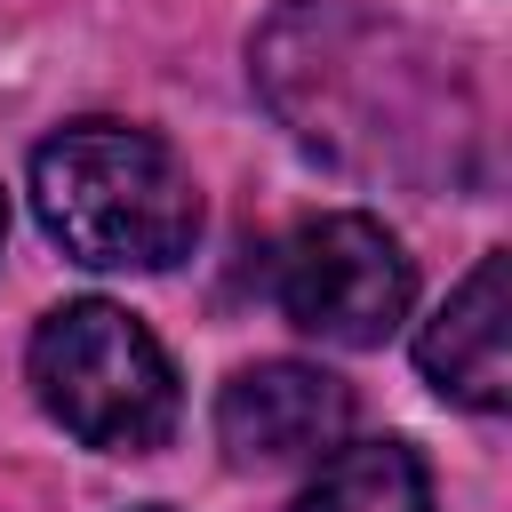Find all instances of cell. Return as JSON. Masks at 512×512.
<instances>
[{
    "instance_id": "cell-6",
    "label": "cell",
    "mask_w": 512,
    "mask_h": 512,
    "mask_svg": "<svg viewBox=\"0 0 512 512\" xmlns=\"http://www.w3.org/2000/svg\"><path fill=\"white\" fill-rule=\"evenodd\" d=\"M288 512H432V472L408 440H344Z\"/></svg>"
},
{
    "instance_id": "cell-5",
    "label": "cell",
    "mask_w": 512,
    "mask_h": 512,
    "mask_svg": "<svg viewBox=\"0 0 512 512\" xmlns=\"http://www.w3.org/2000/svg\"><path fill=\"white\" fill-rule=\"evenodd\" d=\"M416 360L448 400H464L480 416H496L512 400V256L504 248H488L464 272V288L424 320Z\"/></svg>"
},
{
    "instance_id": "cell-7",
    "label": "cell",
    "mask_w": 512,
    "mask_h": 512,
    "mask_svg": "<svg viewBox=\"0 0 512 512\" xmlns=\"http://www.w3.org/2000/svg\"><path fill=\"white\" fill-rule=\"evenodd\" d=\"M0 232H8V208H0Z\"/></svg>"
},
{
    "instance_id": "cell-4",
    "label": "cell",
    "mask_w": 512,
    "mask_h": 512,
    "mask_svg": "<svg viewBox=\"0 0 512 512\" xmlns=\"http://www.w3.org/2000/svg\"><path fill=\"white\" fill-rule=\"evenodd\" d=\"M352 432V392L312 360H256L216 392V440L232 464H320Z\"/></svg>"
},
{
    "instance_id": "cell-1",
    "label": "cell",
    "mask_w": 512,
    "mask_h": 512,
    "mask_svg": "<svg viewBox=\"0 0 512 512\" xmlns=\"http://www.w3.org/2000/svg\"><path fill=\"white\" fill-rule=\"evenodd\" d=\"M32 208L72 264L168 272L200 240L192 168L128 120H72L32 152Z\"/></svg>"
},
{
    "instance_id": "cell-3",
    "label": "cell",
    "mask_w": 512,
    "mask_h": 512,
    "mask_svg": "<svg viewBox=\"0 0 512 512\" xmlns=\"http://www.w3.org/2000/svg\"><path fill=\"white\" fill-rule=\"evenodd\" d=\"M272 296L280 312L320 336V344H344V352H368L400 328L408 296H416V272L400 256V240L376 224V216H312L280 240V264H272Z\"/></svg>"
},
{
    "instance_id": "cell-2",
    "label": "cell",
    "mask_w": 512,
    "mask_h": 512,
    "mask_svg": "<svg viewBox=\"0 0 512 512\" xmlns=\"http://www.w3.org/2000/svg\"><path fill=\"white\" fill-rule=\"evenodd\" d=\"M32 392L72 440H88L104 456H152L176 432V368H168L160 336L104 296H80L40 320Z\"/></svg>"
}]
</instances>
